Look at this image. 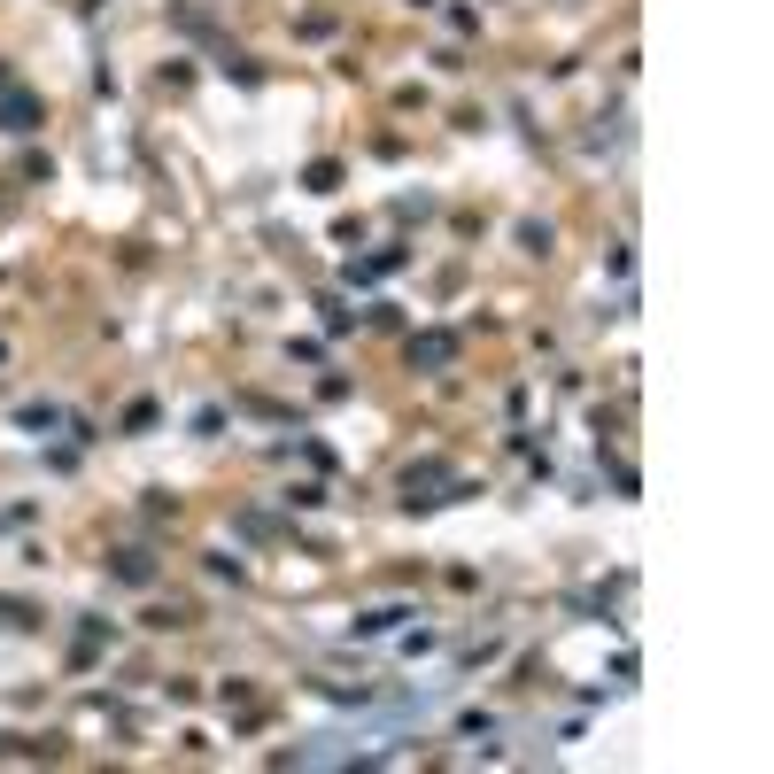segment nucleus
Here are the masks:
<instances>
[{"label": "nucleus", "instance_id": "obj_1", "mask_svg": "<svg viewBox=\"0 0 774 774\" xmlns=\"http://www.w3.org/2000/svg\"><path fill=\"white\" fill-rule=\"evenodd\" d=\"M0 124H16V132H31V124H39V109H31V93H0Z\"/></svg>", "mask_w": 774, "mask_h": 774}, {"label": "nucleus", "instance_id": "obj_2", "mask_svg": "<svg viewBox=\"0 0 774 774\" xmlns=\"http://www.w3.org/2000/svg\"><path fill=\"white\" fill-rule=\"evenodd\" d=\"M117 573H124V581H132V589H140V581H155V566H148V558H140V550H124V558H117Z\"/></svg>", "mask_w": 774, "mask_h": 774}]
</instances>
